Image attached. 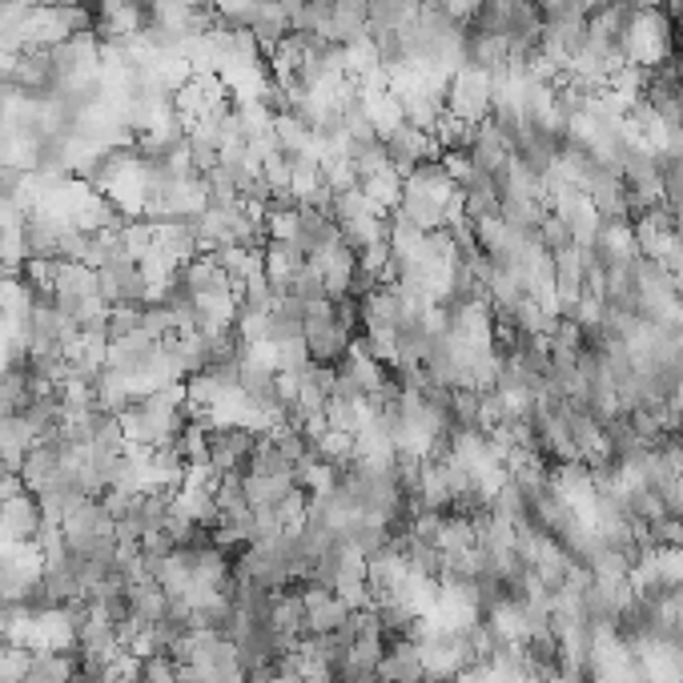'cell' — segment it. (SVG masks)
Returning a JSON list of instances; mask_svg holds the SVG:
<instances>
[{"label":"cell","instance_id":"1","mask_svg":"<svg viewBox=\"0 0 683 683\" xmlns=\"http://www.w3.org/2000/svg\"><path fill=\"white\" fill-rule=\"evenodd\" d=\"M65 530V547L77 559H113L117 539H113V515L101 498H85L61 518Z\"/></svg>","mask_w":683,"mask_h":683},{"label":"cell","instance_id":"2","mask_svg":"<svg viewBox=\"0 0 683 683\" xmlns=\"http://www.w3.org/2000/svg\"><path fill=\"white\" fill-rule=\"evenodd\" d=\"M302 338H306L309 362L330 366V370H338L342 358L354 350V338L342 330L338 322H334L330 302H314V306H306V326H302Z\"/></svg>","mask_w":683,"mask_h":683},{"label":"cell","instance_id":"3","mask_svg":"<svg viewBox=\"0 0 683 683\" xmlns=\"http://www.w3.org/2000/svg\"><path fill=\"white\" fill-rule=\"evenodd\" d=\"M446 117L454 122H486L491 117V73L463 65L446 85Z\"/></svg>","mask_w":683,"mask_h":683},{"label":"cell","instance_id":"4","mask_svg":"<svg viewBox=\"0 0 683 683\" xmlns=\"http://www.w3.org/2000/svg\"><path fill=\"white\" fill-rule=\"evenodd\" d=\"M262 430L250 427H213L210 430V471L213 474H242L254 454Z\"/></svg>","mask_w":683,"mask_h":683},{"label":"cell","instance_id":"5","mask_svg":"<svg viewBox=\"0 0 683 683\" xmlns=\"http://www.w3.org/2000/svg\"><path fill=\"white\" fill-rule=\"evenodd\" d=\"M97 294L105 306H122V302H149L154 298V286H149V277L141 274V265L133 262V258H125V262L101 265Z\"/></svg>","mask_w":683,"mask_h":683},{"label":"cell","instance_id":"6","mask_svg":"<svg viewBox=\"0 0 683 683\" xmlns=\"http://www.w3.org/2000/svg\"><path fill=\"white\" fill-rule=\"evenodd\" d=\"M386 141V161H390V169L395 174H402L407 177L410 169L419 166V161H427V157H439L442 149H439V141L430 137V133H422V129H414V125H395V129L386 133L382 137Z\"/></svg>","mask_w":683,"mask_h":683},{"label":"cell","instance_id":"7","mask_svg":"<svg viewBox=\"0 0 683 683\" xmlns=\"http://www.w3.org/2000/svg\"><path fill=\"white\" fill-rule=\"evenodd\" d=\"M44 527V507L33 491H17L0 503V539L4 543H33Z\"/></svg>","mask_w":683,"mask_h":683},{"label":"cell","instance_id":"8","mask_svg":"<svg viewBox=\"0 0 683 683\" xmlns=\"http://www.w3.org/2000/svg\"><path fill=\"white\" fill-rule=\"evenodd\" d=\"M290 242L298 245V250H302L306 258L322 254L326 245L342 242L338 221H334L326 210H314V206H298V225H294V238H290Z\"/></svg>","mask_w":683,"mask_h":683},{"label":"cell","instance_id":"9","mask_svg":"<svg viewBox=\"0 0 683 683\" xmlns=\"http://www.w3.org/2000/svg\"><path fill=\"white\" fill-rule=\"evenodd\" d=\"M378 680L382 683H422L427 680V663H422V651H419V640H402V643H390L386 655L378 660Z\"/></svg>","mask_w":683,"mask_h":683},{"label":"cell","instance_id":"10","mask_svg":"<svg viewBox=\"0 0 683 683\" xmlns=\"http://www.w3.org/2000/svg\"><path fill=\"white\" fill-rule=\"evenodd\" d=\"M294 33V24H290V12L277 4V0H258L254 4V21H250V36L262 44V53L277 49V44L286 41Z\"/></svg>","mask_w":683,"mask_h":683},{"label":"cell","instance_id":"11","mask_svg":"<svg viewBox=\"0 0 683 683\" xmlns=\"http://www.w3.org/2000/svg\"><path fill=\"white\" fill-rule=\"evenodd\" d=\"M77 672V648L73 651H53V648H41L33 651V660H29V672H24L21 683H69Z\"/></svg>","mask_w":683,"mask_h":683},{"label":"cell","instance_id":"12","mask_svg":"<svg viewBox=\"0 0 683 683\" xmlns=\"http://www.w3.org/2000/svg\"><path fill=\"white\" fill-rule=\"evenodd\" d=\"M125 599H129V616H137L149 628H154L157 619L169 616V596L154 579H133V584H125Z\"/></svg>","mask_w":683,"mask_h":683},{"label":"cell","instance_id":"13","mask_svg":"<svg viewBox=\"0 0 683 683\" xmlns=\"http://www.w3.org/2000/svg\"><path fill=\"white\" fill-rule=\"evenodd\" d=\"M306 262H309V258L302 254V250H298L294 242H270V245L262 250V274L270 277V286H274L277 294L286 290L290 274H294L298 265H306Z\"/></svg>","mask_w":683,"mask_h":683},{"label":"cell","instance_id":"14","mask_svg":"<svg viewBox=\"0 0 683 683\" xmlns=\"http://www.w3.org/2000/svg\"><path fill=\"white\" fill-rule=\"evenodd\" d=\"M346 619H350V603H346L338 591H330L326 599L306 607V635H330V631H338Z\"/></svg>","mask_w":683,"mask_h":683},{"label":"cell","instance_id":"15","mask_svg":"<svg viewBox=\"0 0 683 683\" xmlns=\"http://www.w3.org/2000/svg\"><path fill=\"white\" fill-rule=\"evenodd\" d=\"M242 474H265V479H294V459H286V454L277 451V442L262 430V439H258L254 454H250V463H245Z\"/></svg>","mask_w":683,"mask_h":683},{"label":"cell","instance_id":"16","mask_svg":"<svg viewBox=\"0 0 683 683\" xmlns=\"http://www.w3.org/2000/svg\"><path fill=\"white\" fill-rule=\"evenodd\" d=\"M242 483L254 511H274L294 491V479H265V474H242Z\"/></svg>","mask_w":683,"mask_h":683},{"label":"cell","instance_id":"17","mask_svg":"<svg viewBox=\"0 0 683 683\" xmlns=\"http://www.w3.org/2000/svg\"><path fill=\"white\" fill-rule=\"evenodd\" d=\"M133 683H181V668L169 651H154L145 660H133Z\"/></svg>","mask_w":683,"mask_h":683},{"label":"cell","instance_id":"18","mask_svg":"<svg viewBox=\"0 0 683 683\" xmlns=\"http://www.w3.org/2000/svg\"><path fill=\"white\" fill-rule=\"evenodd\" d=\"M282 294L306 302V306H314V302H330V298H326V282H322L318 265H314V262L298 265V270L290 274V282H286V290H282Z\"/></svg>","mask_w":683,"mask_h":683},{"label":"cell","instance_id":"19","mask_svg":"<svg viewBox=\"0 0 683 683\" xmlns=\"http://www.w3.org/2000/svg\"><path fill=\"white\" fill-rule=\"evenodd\" d=\"M141 309L145 302H122V306H109L105 309V342H117V338H129V334L141 330Z\"/></svg>","mask_w":683,"mask_h":683},{"label":"cell","instance_id":"20","mask_svg":"<svg viewBox=\"0 0 683 683\" xmlns=\"http://www.w3.org/2000/svg\"><path fill=\"white\" fill-rule=\"evenodd\" d=\"M358 186H362L366 198L375 201V206H382L386 213L395 210L398 198H402V174H395V169H382V174L366 177V181H358Z\"/></svg>","mask_w":683,"mask_h":683},{"label":"cell","instance_id":"21","mask_svg":"<svg viewBox=\"0 0 683 683\" xmlns=\"http://www.w3.org/2000/svg\"><path fill=\"white\" fill-rule=\"evenodd\" d=\"M479 4H483V0H442V9L451 12L454 21H463V24L471 21L474 12H479Z\"/></svg>","mask_w":683,"mask_h":683},{"label":"cell","instance_id":"22","mask_svg":"<svg viewBox=\"0 0 683 683\" xmlns=\"http://www.w3.org/2000/svg\"><path fill=\"white\" fill-rule=\"evenodd\" d=\"M36 9H93V0H36Z\"/></svg>","mask_w":683,"mask_h":683},{"label":"cell","instance_id":"23","mask_svg":"<svg viewBox=\"0 0 683 683\" xmlns=\"http://www.w3.org/2000/svg\"><path fill=\"white\" fill-rule=\"evenodd\" d=\"M635 12H648V9H668V0H628Z\"/></svg>","mask_w":683,"mask_h":683},{"label":"cell","instance_id":"24","mask_svg":"<svg viewBox=\"0 0 683 683\" xmlns=\"http://www.w3.org/2000/svg\"><path fill=\"white\" fill-rule=\"evenodd\" d=\"M9 65H12V53H4V49H0V73H9Z\"/></svg>","mask_w":683,"mask_h":683},{"label":"cell","instance_id":"25","mask_svg":"<svg viewBox=\"0 0 683 683\" xmlns=\"http://www.w3.org/2000/svg\"><path fill=\"white\" fill-rule=\"evenodd\" d=\"M9 474H17V471H12V466L4 463V459H0V479H9Z\"/></svg>","mask_w":683,"mask_h":683},{"label":"cell","instance_id":"26","mask_svg":"<svg viewBox=\"0 0 683 683\" xmlns=\"http://www.w3.org/2000/svg\"><path fill=\"white\" fill-rule=\"evenodd\" d=\"M607 4H619V0H596V9H607Z\"/></svg>","mask_w":683,"mask_h":683}]
</instances>
